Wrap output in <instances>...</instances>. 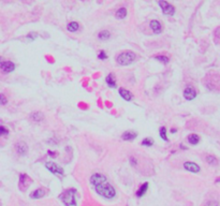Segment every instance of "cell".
<instances>
[{"label": "cell", "mask_w": 220, "mask_h": 206, "mask_svg": "<svg viewBox=\"0 0 220 206\" xmlns=\"http://www.w3.org/2000/svg\"><path fill=\"white\" fill-rule=\"evenodd\" d=\"M90 184L95 187L97 193L105 199H113L116 195L114 187L108 181L103 174L95 173L90 177Z\"/></svg>", "instance_id": "obj_1"}, {"label": "cell", "mask_w": 220, "mask_h": 206, "mask_svg": "<svg viewBox=\"0 0 220 206\" xmlns=\"http://www.w3.org/2000/svg\"><path fill=\"white\" fill-rule=\"evenodd\" d=\"M147 189H148V183H144L143 185H142L141 187H140L139 190L136 191V197H137V198L143 197L145 193H146Z\"/></svg>", "instance_id": "obj_19"}, {"label": "cell", "mask_w": 220, "mask_h": 206, "mask_svg": "<svg viewBox=\"0 0 220 206\" xmlns=\"http://www.w3.org/2000/svg\"><path fill=\"white\" fill-rule=\"evenodd\" d=\"M45 166H46V169L48 170V171L52 172V173L55 174V175L64 176V174H65L64 169L60 168V166L55 163V162H46V163H45Z\"/></svg>", "instance_id": "obj_6"}, {"label": "cell", "mask_w": 220, "mask_h": 206, "mask_svg": "<svg viewBox=\"0 0 220 206\" xmlns=\"http://www.w3.org/2000/svg\"><path fill=\"white\" fill-rule=\"evenodd\" d=\"M47 154H48V156L53 157V158H55V157H56V152H55V151H52V150H48Z\"/></svg>", "instance_id": "obj_33"}, {"label": "cell", "mask_w": 220, "mask_h": 206, "mask_svg": "<svg viewBox=\"0 0 220 206\" xmlns=\"http://www.w3.org/2000/svg\"><path fill=\"white\" fill-rule=\"evenodd\" d=\"M155 58H156V59H158L159 61L162 62V64H164V65H168L169 62H170V59H169V58L166 57V56H163V55H162V56H156Z\"/></svg>", "instance_id": "obj_26"}, {"label": "cell", "mask_w": 220, "mask_h": 206, "mask_svg": "<svg viewBox=\"0 0 220 206\" xmlns=\"http://www.w3.org/2000/svg\"><path fill=\"white\" fill-rule=\"evenodd\" d=\"M136 133L133 132V131H126L122 133V139L124 140V141H132V140H134L135 137H136Z\"/></svg>", "instance_id": "obj_15"}, {"label": "cell", "mask_w": 220, "mask_h": 206, "mask_svg": "<svg viewBox=\"0 0 220 206\" xmlns=\"http://www.w3.org/2000/svg\"><path fill=\"white\" fill-rule=\"evenodd\" d=\"M130 163H131L132 166H136L137 165V160L134 158V157H131L130 158Z\"/></svg>", "instance_id": "obj_31"}, {"label": "cell", "mask_w": 220, "mask_h": 206, "mask_svg": "<svg viewBox=\"0 0 220 206\" xmlns=\"http://www.w3.org/2000/svg\"><path fill=\"white\" fill-rule=\"evenodd\" d=\"M7 103H8V99H7V97L4 96L3 93H0V104H1V105H6Z\"/></svg>", "instance_id": "obj_29"}, {"label": "cell", "mask_w": 220, "mask_h": 206, "mask_svg": "<svg viewBox=\"0 0 220 206\" xmlns=\"http://www.w3.org/2000/svg\"><path fill=\"white\" fill-rule=\"evenodd\" d=\"M153 144H154V140L151 139V137H146V139L142 141V145H143V146L149 147V146H153Z\"/></svg>", "instance_id": "obj_24"}, {"label": "cell", "mask_w": 220, "mask_h": 206, "mask_svg": "<svg viewBox=\"0 0 220 206\" xmlns=\"http://www.w3.org/2000/svg\"><path fill=\"white\" fill-rule=\"evenodd\" d=\"M215 35H216V37H217V38H219V39H220V27L216 30V32H215Z\"/></svg>", "instance_id": "obj_34"}, {"label": "cell", "mask_w": 220, "mask_h": 206, "mask_svg": "<svg viewBox=\"0 0 220 206\" xmlns=\"http://www.w3.org/2000/svg\"><path fill=\"white\" fill-rule=\"evenodd\" d=\"M206 162L208 164H211V165H217V164H218V160H217V158L214 156H212V155H208V156L206 157Z\"/></svg>", "instance_id": "obj_23"}, {"label": "cell", "mask_w": 220, "mask_h": 206, "mask_svg": "<svg viewBox=\"0 0 220 206\" xmlns=\"http://www.w3.org/2000/svg\"><path fill=\"white\" fill-rule=\"evenodd\" d=\"M184 168L187 170L188 172H191V173H199L200 170H201L197 163H194V162H190V161L185 162V163H184Z\"/></svg>", "instance_id": "obj_10"}, {"label": "cell", "mask_w": 220, "mask_h": 206, "mask_svg": "<svg viewBox=\"0 0 220 206\" xmlns=\"http://www.w3.org/2000/svg\"><path fill=\"white\" fill-rule=\"evenodd\" d=\"M184 97H185L187 100H193V99L197 97V91H195L194 88H192V87H187V88L184 90Z\"/></svg>", "instance_id": "obj_11"}, {"label": "cell", "mask_w": 220, "mask_h": 206, "mask_svg": "<svg viewBox=\"0 0 220 206\" xmlns=\"http://www.w3.org/2000/svg\"><path fill=\"white\" fill-rule=\"evenodd\" d=\"M76 190L73 188H70L62 192L59 195V199L64 202L66 206H76Z\"/></svg>", "instance_id": "obj_3"}, {"label": "cell", "mask_w": 220, "mask_h": 206, "mask_svg": "<svg viewBox=\"0 0 220 206\" xmlns=\"http://www.w3.org/2000/svg\"><path fill=\"white\" fill-rule=\"evenodd\" d=\"M199 141H200L199 135L194 134V133H193V134H190L189 137H188V142L192 145H197L198 143H199Z\"/></svg>", "instance_id": "obj_21"}, {"label": "cell", "mask_w": 220, "mask_h": 206, "mask_svg": "<svg viewBox=\"0 0 220 206\" xmlns=\"http://www.w3.org/2000/svg\"><path fill=\"white\" fill-rule=\"evenodd\" d=\"M203 83L209 90L219 91L220 90V74L217 72H211L205 76Z\"/></svg>", "instance_id": "obj_2"}, {"label": "cell", "mask_w": 220, "mask_h": 206, "mask_svg": "<svg viewBox=\"0 0 220 206\" xmlns=\"http://www.w3.org/2000/svg\"><path fill=\"white\" fill-rule=\"evenodd\" d=\"M98 58L101 60H105L108 59V55H106L105 50H100V52L98 53Z\"/></svg>", "instance_id": "obj_28"}, {"label": "cell", "mask_w": 220, "mask_h": 206, "mask_svg": "<svg viewBox=\"0 0 220 206\" xmlns=\"http://www.w3.org/2000/svg\"><path fill=\"white\" fill-rule=\"evenodd\" d=\"M135 54L131 50H127V52H122L116 57V61L120 65V66H128V65L132 64L135 60Z\"/></svg>", "instance_id": "obj_4"}, {"label": "cell", "mask_w": 220, "mask_h": 206, "mask_svg": "<svg viewBox=\"0 0 220 206\" xmlns=\"http://www.w3.org/2000/svg\"><path fill=\"white\" fill-rule=\"evenodd\" d=\"M38 37V35L36 32H32V33H29V35L27 36V38L28 39H31V40H35L36 38Z\"/></svg>", "instance_id": "obj_32"}, {"label": "cell", "mask_w": 220, "mask_h": 206, "mask_svg": "<svg viewBox=\"0 0 220 206\" xmlns=\"http://www.w3.org/2000/svg\"><path fill=\"white\" fill-rule=\"evenodd\" d=\"M149 26H151L154 33H156V35H159V33L162 31V26H161V24L159 23L158 21H151V23H149Z\"/></svg>", "instance_id": "obj_13"}, {"label": "cell", "mask_w": 220, "mask_h": 206, "mask_svg": "<svg viewBox=\"0 0 220 206\" xmlns=\"http://www.w3.org/2000/svg\"><path fill=\"white\" fill-rule=\"evenodd\" d=\"M158 4L161 7V9H162L163 14H165V15H170V16L174 15V13H175V8H174L172 4L170 3V2H168V1H159Z\"/></svg>", "instance_id": "obj_7"}, {"label": "cell", "mask_w": 220, "mask_h": 206, "mask_svg": "<svg viewBox=\"0 0 220 206\" xmlns=\"http://www.w3.org/2000/svg\"><path fill=\"white\" fill-rule=\"evenodd\" d=\"M31 184V179L28 177L27 174H21L19 175V188H21V190H26L29 185Z\"/></svg>", "instance_id": "obj_8"}, {"label": "cell", "mask_w": 220, "mask_h": 206, "mask_svg": "<svg viewBox=\"0 0 220 206\" xmlns=\"http://www.w3.org/2000/svg\"><path fill=\"white\" fill-rule=\"evenodd\" d=\"M119 94H120V97L126 101H131L132 99H133V94H132V93H130L129 90H127V89H125V88H119Z\"/></svg>", "instance_id": "obj_12"}, {"label": "cell", "mask_w": 220, "mask_h": 206, "mask_svg": "<svg viewBox=\"0 0 220 206\" xmlns=\"http://www.w3.org/2000/svg\"><path fill=\"white\" fill-rule=\"evenodd\" d=\"M110 37H111V33H110V31H108V30L100 31V32H99V35H98V38L100 39V40H103V41L110 39Z\"/></svg>", "instance_id": "obj_22"}, {"label": "cell", "mask_w": 220, "mask_h": 206, "mask_svg": "<svg viewBox=\"0 0 220 206\" xmlns=\"http://www.w3.org/2000/svg\"><path fill=\"white\" fill-rule=\"evenodd\" d=\"M159 134H160L161 139L163 141H168V137H166V129L164 127H161L160 129H159Z\"/></svg>", "instance_id": "obj_25"}, {"label": "cell", "mask_w": 220, "mask_h": 206, "mask_svg": "<svg viewBox=\"0 0 220 206\" xmlns=\"http://www.w3.org/2000/svg\"><path fill=\"white\" fill-rule=\"evenodd\" d=\"M204 206H219V203L217 202V201L211 200V201H207L204 204Z\"/></svg>", "instance_id": "obj_30"}, {"label": "cell", "mask_w": 220, "mask_h": 206, "mask_svg": "<svg viewBox=\"0 0 220 206\" xmlns=\"http://www.w3.org/2000/svg\"><path fill=\"white\" fill-rule=\"evenodd\" d=\"M106 84H108L111 88H115L116 87V79H115V75L113 73H110L106 76Z\"/></svg>", "instance_id": "obj_16"}, {"label": "cell", "mask_w": 220, "mask_h": 206, "mask_svg": "<svg viewBox=\"0 0 220 206\" xmlns=\"http://www.w3.org/2000/svg\"><path fill=\"white\" fill-rule=\"evenodd\" d=\"M127 9L126 8H120V9H118L117 11H116V13H115V17L117 18V19H124L126 16H127Z\"/></svg>", "instance_id": "obj_17"}, {"label": "cell", "mask_w": 220, "mask_h": 206, "mask_svg": "<svg viewBox=\"0 0 220 206\" xmlns=\"http://www.w3.org/2000/svg\"><path fill=\"white\" fill-rule=\"evenodd\" d=\"M15 69V65L12 61L9 60H4L2 57H0V70L4 73H10V72L14 71Z\"/></svg>", "instance_id": "obj_5"}, {"label": "cell", "mask_w": 220, "mask_h": 206, "mask_svg": "<svg viewBox=\"0 0 220 206\" xmlns=\"http://www.w3.org/2000/svg\"><path fill=\"white\" fill-rule=\"evenodd\" d=\"M8 134H9L8 128L3 127V126H0V137H6Z\"/></svg>", "instance_id": "obj_27"}, {"label": "cell", "mask_w": 220, "mask_h": 206, "mask_svg": "<svg viewBox=\"0 0 220 206\" xmlns=\"http://www.w3.org/2000/svg\"><path fill=\"white\" fill-rule=\"evenodd\" d=\"M45 193H46V192H45L44 189L39 188V189H37L36 191H33V192L30 193V198H31V199H41V198L44 197Z\"/></svg>", "instance_id": "obj_14"}, {"label": "cell", "mask_w": 220, "mask_h": 206, "mask_svg": "<svg viewBox=\"0 0 220 206\" xmlns=\"http://www.w3.org/2000/svg\"><path fill=\"white\" fill-rule=\"evenodd\" d=\"M15 149H16V151H17V154L21 155V156H25V155L28 152L27 144H26L25 142H23V141H19V142L16 143Z\"/></svg>", "instance_id": "obj_9"}, {"label": "cell", "mask_w": 220, "mask_h": 206, "mask_svg": "<svg viewBox=\"0 0 220 206\" xmlns=\"http://www.w3.org/2000/svg\"><path fill=\"white\" fill-rule=\"evenodd\" d=\"M67 28L70 32H75V31H77L79 29V24L77 23V22H71V23L68 24Z\"/></svg>", "instance_id": "obj_20"}, {"label": "cell", "mask_w": 220, "mask_h": 206, "mask_svg": "<svg viewBox=\"0 0 220 206\" xmlns=\"http://www.w3.org/2000/svg\"><path fill=\"white\" fill-rule=\"evenodd\" d=\"M171 132H172V133H175V132H176V129H175V128H173V129L171 130Z\"/></svg>", "instance_id": "obj_35"}, {"label": "cell", "mask_w": 220, "mask_h": 206, "mask_svg": "<svg viewBox=\"0 0 220 206\" xmlns=\"http://www.w3.org/2000/svg\"><path fill=\"white\" fill-rule=\"evenodd\" d=\"M30 118L33 120V122H42L43 119H44V115H43L41 112H33L32 114L30 115Z\"/></svg>", "instance_id": "obj_18"}]
</instances>
